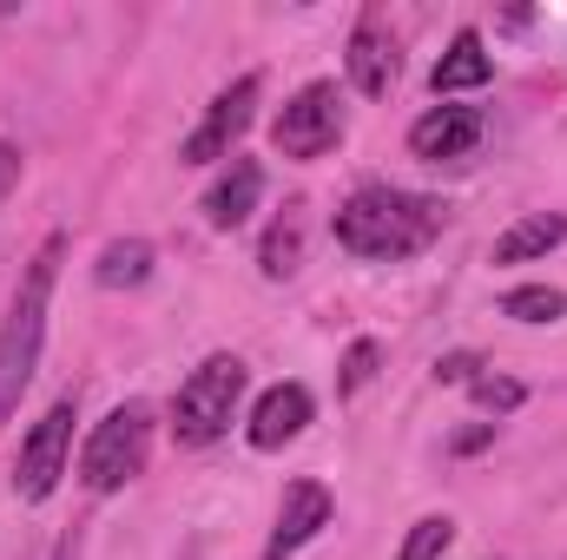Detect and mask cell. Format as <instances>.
Returning <instances> with one entry per match:
<instances>
[{"instance_id": "4", "label": "cell", "mask_w": 567, "mask_h": 560, "mask_svg": "<svg viewBox=\"0 0 567 560\" xmlns=\"http://www.w3.org/2000/svg\"><path fill=\"white\" fill-rule=\"evenodd\" d=\"M145 448H152V409L145 403H120L106 422H93V435L80 448V481L93 495H120L145 468Z\"/></svg>"}, {"instance_id": "15", "label": "cell", "mask_w": 567, "mask_h": 560, "mask_svg": "<svg viewBox=\"0 0 567 560\" xmlns=\"http://www.w3.org/2000/svg\"><path fill=\"white\" fill-rule=\"evenodd\" d=\"M297 265H303V205H284V218L265 231L258 271H265V278H290Z\"/></svg>"}, {"instance_id": "17", "label": "cell", "mask_w": 567, "mask_h": 560, "mask_svg": "<svg viewBox=\"0 0 567 560\" xmlns=\"http://www.w3.org/2000/svg\"><path fill=\"white\" fill-rule=\"evenodd\" d=\"M502 317H515V323H561L567 290H555V283H522V290L502 297Z\"/></svg>"}, {"instance_id": "6", "label": "cell", "mask_w": 567, "mask_h": 560, "mask_svg": "<svg viewBox=\"0 0 567 560\" xmlns=\"http://www.w3.org/2000/svg\"><path fill=\"white\" fill-rule=\"evenodd\" d=\"M258 93H265V80H258V73L231 80V86L205 106L198 133L178 145V158H185V165H218V158H238V139H245V133H251V120H258Z\"/></svg>"}, {"instance_id": "14", "label": "cell", "mask_w": 567, "mask_h": 560, "mask_svg": "<svg viewBox=\"0 0 567 560\" xmlns=\"http://www.w3.org/2000/svg\"><path fill=\"white\" fill-rule=\"evenodd\" d=\"M561 238H567V218H561V211H535V218H522V225H508V231L495 238V265H528V258H548Z\"/></svg>"}, {"instance_id": "8", "label": "cell", "mask_w": 567, "mask_h": 560, "mask_svg": "<svg viewBox=\"0 0 567 560\" xmlns=\"http://www.w3.org/2000/svg\"><path fill=\"white\" fill-rule=\"evenodd\" d=\"M330 515H337V501H330L323 481H290L284 488V508H278V528L265 541V560H290L303 541H317L330 528Z\"/></svg>"}, {"instance_id": "5", "label": "cell", "mask_w": 567, "mask_h": 560, "mask_svg": "<svg viewBox=\"0 0 567 560\" xmlns=\"http://www.w3.org/2000/svg\"><path fill=\"white\" fill-rule=\"evenodd\" d=\"M343 139V100L330 80H310L297 100H284L271 120V145L284 158H323L330 145Z\"/></svg>"}, {"instance_id": "18", "label": "cell", "mask_w": 567, "mask_h": 560, "mask_svg": "<svg viewBox=\"0 0 567 560\" xmlns=\"http://www.w3.org/2000/svg\"><path fill=\"white\" fill-rule=\"evenodd\" d=\"M449 541H455V521H449V515H423V521L410 528V541H403V554L396 560H442L449 554Z\"/></svg>"}, {"instance_id": "22", "label": "cell", "mask_w": 567, "mask_h": 560, "mask_svg": "<svg viewBox=\"0 0 567 560\" xmlns=\"http://www.w3.org/2000/svg\"><path fill=\"white\" fill-rule=\"evenodd\" d=\"M488 442H495V422H475V428H462L449 448H455V455H475V448H488Z\"/></svg>"}, {"instance_id": "9", "label": "cell", "mask_w": 567, "mask_h": 560, "mask_svg": "<svg viewBox=\"0 0 567 560\" xmlns=\"http://www.w3.org/2000/svg\"><path fill=\"white\" fill-rule=\"evenodd\" d=\"M350 86L363 93V100H383L390 86H396V40H390V27H383V13H363L357 27H350Z\"/></svg>"}, {"instance_id": "21", "label": "cell", "mask_w": 567, "mask_h": 560, "mask_svg": "<svg viewBox=\"0 0 567 560\" xmlns=\"http://www.w3.org/2000/svg\"><path fill=\"white\" fill-rule=\"evenodd\" d=\"M482 370H488V363H482L475 350H455V356H442V363H435V383H475Z\"/></svg>"}, {"instance_id": "13", "label": "cell", "mask_w": 567, "mask_h": 560, "mask_svg": "<svg viewBox=\"0 0 567 560\" xmlns=\"http://www.w3.org/2000/svg\"><path fill=\"white\" fill-rule=\"evenodd\" d=\"M488 80H495V60H488V46H482L475 27H462V33L449 40V53L435 60V73H429L435 93H475V86H488Z\"/></svg>"}, {"instance_id": "1", "label": "cell", "mask_w": 567, "mask_h": 560, "mask_svg": "<svg viewBox=\"0 0 567 560\" xmlns=\"http://www.w3.org/2000/svg\"><path fill=\"white\" fill-rule=\"evenodd\" d=\"M435 231H442V205L416 198V191H396V185H363L337 211V245L357 258H377V265L416 258Z\"/></svg>"}, {"instance_id": "11", "label": "cell", "mask_w": 567, "mask_h": 560, "mask_svg": "<svg viewBox=\"0 0 567 560\" xmlns=\"http://www.w3.org/2000/svg\"><path fill=\"white\" fill-rule=\"evenodd\" d=\"M258 198H265V165H258V158H231V165L212 178V191H205V225H212V231H238V225L258 211Z\"/></svg>"}, {"instance_id": "19", "label": "cell", "mask_w": 567, "mask_h": 560, "mask_svg": "<svg viewBox=\"0 0 567 560\" xmlns=\"http://www.w3.org/2000/svg\"><path fill=\"white\" fill-rule=\"evenodd\" d=\"M377 363H383V350H377L370 336H357V343L343 350V376H337V396H357V390L377 376Z\"/></svg>"}, {"instance_id": "3", "label": "cell", "mask_w": 567, "mask_h": 560, "mask_svg": "<svg viewBox=\"0 0 567 560\" xmlns=\"http://www.w3.org/2000/svg\"><path fill=\"white\" fill-rule=\"evenodd\" d=\"M238 396H245V363L238 356H205L178 383V396H172V435H178V448L218 442L231 428V416H238Z\"/></svg>"}, {"instance_id": "2", "label": "cell", "mask_w": 567, "mask_h": 560, "mask_svg": "<svg viewBox=\"0 0 567 560\" xmlns=\"http://www.w3.org/2000/svg\"><path fill=\"white\" fill-rule=\"evenodd\" d=\"M60 258H66V238H47L27 265V283L0 323V422L20 409V390L33 383V363H40V343H47V297L60 278Z\"/></svg>"}, {"instance_id": "16", "label": "cell", "mask_w": 567, "mask_h": 560, "mask_svg": "<svg viewBox=\"0 0 567 560\" xmlns=\"http://www.w3.org/2000/svg\"><path fill=\"white\" fill-rule=\"evenodd\" d=\"M93 278L106 283V290H133V283H145L152 278V245H145V238H113V245L100 251Z\"/></svg>"}, {"instance_id": "20", "label": "cell", "mask_w": 567, "mask_h": 560, "mask_svg": "<svg viewBox=\"0 0 567 560\" xmlns=\"http://www.w3.org/2000/svg\"><path fill=\"white\" fill-rule=\"evenodd\" d=\"M468 396H475L488 416H508V409H522V403H528V390H522L515 376H475V383H468Z\"/></svg>"}, {"instance_id": "23", "label": "cell", "mask_w": 567, "mask_h": 560, "mask_svg": "<svg viewBox=\"0 0 567 560\" xmlns=\"http://www.w3.org/2000/svg\"><path fill=\"white\" fill-rule=\"evenodd\" d=\"M20 185V145H7L0 139V205H7V191Z\"/></svg>"}, {"instance_id": "7", "label": "cell", "mask_w": 567, "mask_h": 560, "mask_svg": "<svg viewBox=\"0 0 567 560\" xmlns=\"http://www.w3.org/2000/svg\"><path fill=\"white\" fill-rule=\"evenodd\" d=\"M73 396H60L47 416L33 422V435L20 442V468H13V488H20V501H47L53 488H60V475H66V455H73Z\"/></svg>"}, {"instance_id": "12", "label": "cell", "mask_w": 567, "mask_h": 560, "mask_svg": "<svg viewBox=\"0 0 567 560\" xmlns=\"http://www.w3.org/2000/svg\"><path fill=\"white\" fill-rule=\"evenodd\" d=\"M317 416V403H310V390L303 383H278V390H265L258 396V409H251V448H284V442H297L303 428Z\"/></svg>"}, {"instance_id": "10", "label": "cell", "mask_w": 567, "mask_h": 560, "mask_svg": "<svg viewBox=\"0 0 567 560\" xmlns=\"http://www.w3.org/2000/svg\"><path fill=\"white\" fill-rule=\"evenodd\" d=\"M475 145H482V113H475V106H435V113H423V120L410 126V152L429 158V165L468 158Z\"/></svg>"}]
</instances>
